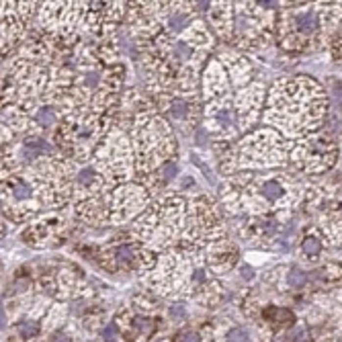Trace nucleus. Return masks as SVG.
<instances>
[{"label":"nucleus","mask_w":342,"mask_h":342,"mask_svg":"<svg viewBox=\"0 0 342 342\" xmlns=\"http://www.w3.org/2000/svg\"><path fill=\"white\" fill-rule=\"evenodd\" d=\"M293 27L297 29L301 35H312L320 27V19H318L316 10H299V13L293 15Z\"/></svg>","instance_id":"1"},{"label":"nucleus","mask_w":342,"mask_h":342,"mask_svg":"<svg viewBox=\"0 0 342 342\" xmlns=\"http://www.w3.org/2000/svg\"><path fill=\"white\" fill-rule=\"evenodd\" d=\"M320 242H318V240H314V238H310V240H305L303 242V252L307 254V256H318V252H320Z\"/></svg>","instance_id":"2"},{"label":"nucleus","mask_w":342,"mask_h":342,"mask_svg":"<svg viewBox=\"0 0 342 342\" xmlns=\"http://www.w3.org/2000/svg\"><path fill=\"white\" fill-rule=\"evenodd\" d=\"M19 332L23 338H31V336H35L39 332V326L37 324H33V322H27V324H21L19 326Z\"/></svg>","instance_id":"3"},{"label":"nucleus","mask_w":342,"mask_h":342,"mask_svg":"<svg viewBox=\"0 0 342 342\" xmlns=\"http://www.w3.org/2000/svg\"><path fill=\"white\" fill-rule=\"evenodd\" d=\"M37 121L43 125V127H49V125L55 123V115L49 111V109H41L39 111V115H37Z\"/></svg>","instance_id":"4"},{"label":"nucleus","mask_w":342,"mask_h":342,"mask_svg":"<svg viewBox=\"0 0 342 342\" xmlns=\"http://www.w3.org/2000/svg\"><path fill=\"white\" fill-rule=\"evenodd\" d=\"M281 193H283V189L277 185V182H267V185H265V195L269 199H277Z\"/></svg>","instance_id":"5"},{"label":"nucleus","mask_w":342,"mask_h":342,"mask_svg":"<svg viewBox=\"0 0 342 342\" xmlns=\"http://www.w3.org/2000/svg\"><path fill=\"white\" fill-rule=\"evenodd\" d=\"M303 283H305L303 272H299V270H293L291 275H289V285H291V287H301Z\"/></svg>","instance_id":"6"},{"label":"nucleus","mask_w":342,"mask_h":342,"mask_svg":"<svg viewBox=\"0 0 342 342\" xmlns=\"http://www.w3.org/2000/svg\"><path fill=\"white\" fill-rule=\"evenodd\" d=\"M227 338H230V340H246L248 332H246V330H234V332L227 334Z\"/></svg>","instance_id":"7"},{"label":"nucleus","mask_w":342,"mask_h":342,"mask_svg":"<svg viewBox=\"0 0 342 342\" xmlns=\"http://www.w3.org/2000/svg\"><path fill=\"white\" fill-rule=\"evenodd\" d=\"M178 172V168H176V164H172V162H168L166 166H164V176L166 178H172L174 174Z\"/></svg>","instance_id":"8"},{"label":"nucleus","mask_w":342,"mask_h":342,"mask_svg":"<svg viewBox=\"0 0 342 342\" xmlns=\"http://www.w3.org/2000/svg\"><path fill=\"white\" fill-rule=\"evenodd\" d=\"M15 197H17V199H25V197H29V189H27L25 185H19L17 191H15Z\"/></svg>","instance_id":"9"},{"label":"nucleus","mask_w":342,"mask_h":342,"mask_svg":"<svg viewBox=\"0 0 342 342\" xmlns=\"http://www.w3.org/2000/svg\"><path fill=\"white\" fill-rule=\"evenodd\" d=\"M256 2H258V6H262V8L272 10V8H275V4H277V0H256Z\"/></svg>","instance_id":"10"},{"label":"nucleus","mask_w":342,"mask_h":342,"mask_svg":"<svg viewBox=\"0 0 342 342\" xmlns=\"http://www.w3.org/2000/svg\"><path fill=\"white\" fill-rule=\"evenodd\" d=\"M115 334H117V326H113V324H111V326L105 330V338H109V336H115Z\"/></svg>","instance_id":"11"},{"label":"nucleus","mask_w":342,"mask_h":342,"mask_svg":"<svg viewBox=\"0 0 342 342\" xmlns=\"http://www.w3.org/2000/svg\"><path fill=\"white\" fill-rule=\"evenodd\" d=\"M4 324H6V316L2 312V307H0V326H4Z\"/></svg>","instance_id":"12"},{"label":"nucleus","mask_w":342,"mask_h":342,"mask_svg":"<svg viewBox=\"0 0 342 342\" xmlns=\"http://www.w3.org/2000/svg\"><path fill=\"white\" fill-rule=\"evenodd\" d=\"M172 316H182V307H172Z\"/></svg>","instance_id":"13"}]
</instances>
